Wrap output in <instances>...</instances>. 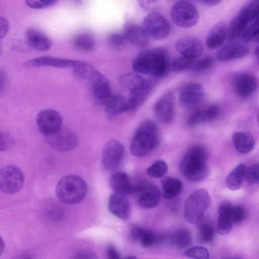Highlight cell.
<instances>
[{"instance_id": "obj_38", "label": "cell", "mask_w": 259, "mask_h": 259, "mask_svg": "<svg viewBox=\"0 0 259 259\" xmlns=\"http://www.w3.org/2000/svg\"><path fill=\"white\" fill-rule=\"evenodd\" d=\"M199 240L203 243L211 242L214 236L213 227L209 224L202 223L199 225L197 230Z\"/></svg>"}, {"instance_id": "obj_1", "label": "cell", "mask_w": 259, "mask_h": 259, "mask_svg": "<svg viewBox=\"0 0 259 259\" xmlns=\"http://www.w3.org/2000/svg\"><path fill=\"white\" fill-rule=\"evenodd\" d=\"M168 51L163 47H156L141 52L133 62V69L137 73L156 78L164 77L169 67Z\"/></svg>"}, {"instance_id": "obj_41", "label": "cell", "mask_w": 259, "mask_h": 259, "mask_svg": "<svg viewBox=\"0 0 259 259\" xmlns=\"http://www.w3.org/2000/svg\"><path fill=\"white\" fill-rule=\"evenodd\" d=\"M108 44L112 47L119 48L125 46L128 43L123 32H114L107 37Z\"/></svg>"}, {"instance_id": "obj_26", "label": "cell", "mask_w": 259, "mask_h": 259, "mask_svg": "<svg viewBox=\"0 0 259 259\" xmlns=\"http://www.w3.org/2000/svg\"><path fill=\"white\" fill-rule=\"evenodd\" d=\"M91 84L94 96L104 104L112 95L110 82L101 73Z\"/></svg>"}, {"instance_id": "obj_46", "label": "cell", "mask_w": 259, "mask_h": 259, "mask_svg": "<svg viewBox=\"0 0 259 259\" xmlns=\"http://www.w3.org/2000/svg\"><path fill=\"white\" fill-rule=\"evenodd\" d=\"M140 7L149 13L157 12L159 9L161 0H137Z\"/></svg>"}, {"instance_id": "obj_52", "label": "cell", "mask_w": 259, "mask_h": 259, "mask_svg": "<svg viewBox=\"0 0 259 259\" xmlns=\"http://www.w3.org/2000/svg\"><path fill=\"white\" fill-rule=\"evenodd\" d=\"M0 37L2 39L7 34L9 29V21L4 17L0 18Z\"/></svg>"}, {"instance_id": "obj_44", "label": "cell", "mask_w": 259, "mask_h": 259, "mask_svg": "<svg viewBox=\"0 0 259 259\" xmlns=\"http://www.w3.org/2000/svg\"><path fill=\"white\" fill-rule=\"evenodd\" d=\"M246 178L249 183L259 185V162L252 164L247 168Z\"/></svg>"}, {"instance_id": "obj_14", "label": "cell", "mask_w": 259, "mask_h": 259, "mask_svg": "<svg viewBox=\"0 0 259 259\" xmlns=\"http://www.w3.org/2000/svg\"><path fill=\"white\" fill-rule=\"evenodd\" d=\"M174 103V95L171 92L165 93L157 100L154 112L159 121L164 123L172 121L175 116Z\"/></svg>"}, {"instance_id": "obj_7", "label": "cell", "mask_w": 259, "mask_h": 259, "mask_svg": "<svg viewBox=\"0 0 259 259\" xmlns=\"http://www.w3.org/2000/svg\"><path fill=\"white\" fill-rule=\"evenodd\" d=\"M142 26L150 39L156 40L165 38L170 31L169 22L157 12L149 13L143 19Z\"/></svg>"}, {"instance_id": "obj_19", "label": "cell", "mask_w": 259, "mask_h": 259, "mask_svg": "<svg viewBox=\"0 0 259 259\" xmlns=\"http://www.w3.org/2000/svg\"><path fill=\"white\" fill-rule=\"evenodd\" d=\"M108 206L110 212L122 220H127L130 215V204L125 195L113 192L108 198Z\"/></svg>"}, {"instance_id": "obj_24", "label": "cell", "mask_w": 259, "mask_h": 259, "mask_svg": "<svg viewBox=\"0 0 259 259\" xmlns=\"http://www.w3.org/2000/svg\"><path fill=\"white\" fill-rule=\"evenodd\" d=\"M104 105L106 115L109 119H112L130 110L128 98L120 95H112Z\"/></svg>"}, {"instance_id": "obj_9", "label": "cell", "mask_w": 259, "mask_h": 259, "mask_svg": "<svg viewBox=\"0 0 259 259\" xmlns=\"http://www.w3.org/2000/svg\"><path fill=\"white\" fill-rule=\"evenodd\" d=\"M45 140L51 147L61 152L74 149L79 142L77 135L67 127H62L56 133L46 136Z\"/></svg>"}, {"instance_id": "obj_30", "label": "cell", "mask_w": 259, "mask_h": 259, "mask_svg": "<svg viewBox=\"0 0 259 259\" xmlns=\"http://www.w3.org/2000/svg\"><path fill=\"white\" fill-rule=\"evenodd\" d=\"M146 81L137 72L125 73L118 78V83L121 88L128 91L130 93L143 86Z\"/></svg>"}, {"instance_id": "obj_31", "label": "cell", "mask_w": 259, "mask_h": 259, "mask_svg": "<svg viewBox=\"0 0 259 259\" xmlns=\"http://www.w3.org/2000/svg\"><path fill=\"white\" fill-rule=\"evenodd\" d=\"M232 139L236 150L240 153L246 154L251 151L254 147V139L248 133H234L232 135Z\"/></svg>"}, {"instance_id": "obj_57", "label": "cell", "mask_w": 259, "mask_h": 259, "mask_svg": "<svg viewBox=\"0 0 259 259\" xmlns=\"http://www.w3.org/2000/svg\"><path fill=\"white\" fill-rule=\"evenodd\" d=\"M255 54L257 57L259 59V46L256 47L255 49Z\"/></svg>"}, {"instance_id": "obj_36", "label": "cell", "mask_w": 259, "mask_h": 259, "mask_svg": "<svg viewBox=\"0 0 259 259\" xmlns=\"http://www.w3.org/2000/svg\"><path fill=\"white\" fill-rule=\"evenodd\" d=\"M73 44L79 50L88 51L94 48L96 40L92 33L89 32H82L77 33L73 37Z\"/></svg>"}, {"instance_id": "obj_10", "label": "cell", "mask_w": 259, "mask_h": 259, "mask_svg": "<svg viewBox=\"0 0 259 259\" xmlns=\"http://www.w3.org/2000/svg\"><path fill=\"white\" fill-rule=\"evenodd\" d=\"M24 184V176L21 170L14 165L3 167L0 171V188L7 194H14L21 190Z\"/></svg>"}, {"instance_id": "obj_53", "label": "cell", "mask_w": 259, "mask_h": 259, "mask_svg": "<svg viewBox=\"0 0 259 259\" xmlns=\"http://www.w3.org/2000/svg\"><path fill=\"white\" fill-rule=\"evenodd\" d=\"M106 255L109 259H120V255L116 249V248L113 245L110 244L106 248Z\"/></svg>"}, {"instance_id": "obj_60", "label": "cell", "mask_w": 259, "mask_h": 259, "mask_svg": "<svg viewBox=\"0 0 259 259\" xmlns=\"http://www.w3.org/2000/svg\"><path fill=\"white\" fill-rule=\"evenodd\" d=\"M258 122H259V116H258Z\"/></svg>"}, {"instance_id": "obj_16", "label": "cell", "mask_w": 259, "mask_h": 259, "mask_svg": "<svg viewBox=\"0 0 259 259\" xmlns=\"http://www.w3.org/2000/svg\"><path fill=\"white\" fill-rule=\"evenodd\" d=\"M231 84L236 93L241 96L249 95L258 88V81L255 76L245 73L234 74Z\"/></svg>"}, {"instance_id": "obj_17", "label": "cell", "mask_w": 259, "mask_h": 259, "mask_svg": "<svg viewBox=\"0 0 259 259\" xmlns=\"http://www.w3.org/2000/svg\"><path fill=\"white\" fill-rule=\"evenodd\" d=\"M137 193H139L138 203L142 207L152 208L156 207L160 201V192L155 186L144 184L137 186Z\"/></svg>"}, {"instance_id": "obj_25", "label": "cell", "mask_w": 259, "mask_h": 259, "mask_svg": "<svg viewBox=\"0 0 259 259\" xmlns=\"http://www.w3.org/2000/svg\"><path fill=\"white\" fill-rule=\"evenodd\" d=\"M249 48L241 44H230L222 48L217 54V58L221 61H227L245 57L249 53Z\"/></svg>"}, {"instance_id": "obj_49", "label": "cell", "mask_w": 259, "mask_h": 259, "mask_svg": "<svg viewBox=\"0 0 259 259\" xmlns=\"http://www.w3.org/2000/svg\"><path fill=\"white\" fill-rule=\"evenodd\" d=\"M58 0H25L26 5L33 9H41L50 7Z\"/></svg>"}, {"instance_id": "obj_2", "label": "cell", "mask_w": 259, "mask_h": 259, "mask_svg": "<svg viewBox=\"0 0 259 259\" xmlns=\"http://www.w3.org/2000/svg\"><path fill=\"white\" fill-rule=\"evenodd\" d=\"M208 153L201 145L190 147L182 157L179 168L182 175L189 181L199 182L209 174L210 169L206 164Z\"/></svg>"}, {"instance_id": "obj_28", "label": "cell", "mask_w": 259, "mask_h": 259, "mask_svg": "<svg viewBox=\"0 0 259 259\" xmlns=\"http://www.w3.org/2000/svg\"><path fill=\"white\" fill-rule=\"evenodd\" d=\"M232 204L229 201L221 203L218 209L217 230L221 235H227L232 229V222L230 218V210Z\"/></svg>"}, {"instance_id": "obj_4", "label": "cell", "mask_w": 259, "mask_h": 259, "mask_svg": "<svg viewBox=\"0 0 259 259\" xmlns=\"http://www.w3.org/2000/svg\"><path fill=\"white\" fill-rule=\"evenodd\" d=\"M88 189L83 179L76 175H68L62 178L56 187V194L59 200L68 204L81 201Z\"/></svg>"}, {"instance_id": "obj_39", "label": "cell", "mask_w": 259, "mask_h": 259, "mask_svg": "<svg viewBox=\"0 0 259 259\" xmlns=\"http://www.w3.org/2000/svg\"><path fill=\"white\" fill-rule=\"evenodd\" d=\"M184 255L189 258L208 259L209 253L207 248L203 246H196L187 249Z\"/></svg>"}, {"instance_id": "obj_8", "label": "cell", "mask_w": 259, "mask_h": 259, "mask_svg": "<svg viewBox=\"0 0 259 259\" xmlns=\"http://www.w3.org/2000/svg\"><path fill=\"white\" fill-rule=\"evenodd\" d=\"M124 147L118 140L112 139L105 145L102 152L101 161L104 168L109 171L117 169L123 159Z\"/></svg>"}, {"instance_id": "obj_55", "label": "cell", "mask_w": 259, "mask_h": 259, "mask_svg": "<svg viewBox=\"0 0 259 259\" xmlns=\"http://www.w3.org/2000/svg\"><path fill=\"white\" fill-rule=\"evenodd\" d=\"M206 6H214L219 4L222 0H197Z\"/></svg>"}, {"instance_id": "obj_47", "label": "cell", "mask_w": 259, "mask_h": 259, "mask_svg": "<svg viewBox=\"0 0 259 259\" xmlns=\"http://www.w3.org/2000/svg\"><path fill=\"white\" fill-rule=\"evenodd\" d=\"M14 143L15 140L10 133L4 131L0 132L1 151H5L9 150L13 147Z\"/></svg>"}, {"instance_id": "obj_23", "label": "cell", "mask_w": 259, "mask_h": 259, "mask_svg": "<svg viewBox=\"0 0 259 259\" xmlns=\"http://www.w3.org/2000/svg\"><path fill=\"white\" fill-rule=\"evenodd\" d=\"M220 114V108L215 105L197 109L188 117L187 123L190 126H194L204 122L214 120L219 117Z\"/></svg>"}, {"instance_id": "obj_27", "label": "cell", "mask_w": 259, "mask_h": 259, "mask_svg": "<svg viewBox=\"0 0 259 259\" xmlns=\"http://www.w3.org/2000/svg\"><path fill=\"white\" fill-rule=\"evenodd\" d=\"M227 26L224 22H220L215 24L207 35V47L210 49H215L222 46L227 38Z\"/></svg>"}, {"instance_id": "obj_11", "label": "cell", "mask_w": 259, "mask_h": 259, "mask_svg": "<svg viewBox=\"0 0 259 259\" xmlns=\"http://www.w3.org/2000/svg\"><path fill=\"white\" fill-rule=\"evenodd\" d=\"M36 122L40 132L46 136L59 131L62 127L63 119L57 111L45 109L38 113Z\"/></svg>"}, {"instance_id": "obj_21", "label": "cell", "mask_w": 259, "mask_h": 259, "mask_svg": "<svg viewBox=\"0 0 259 259\" xmlns=\"http://www.w3.org/2000/svg\"><path fill=\"white\" fill-rule=\"evenodd\" d=\"M109 182L114 192L126 195L137 192V186L132 184L128 175L124 172L113 173L110 176Z\"/></svg>"}, {"instance_id": "obj_40", "label": "cell", "mask_w": 259, "mask_h": 259, "mask_svg": "<svg viewBox=\"0 0 259 259\" xmlns=\"http://www.w3.org/2000/svg\"><path fill=\"white\" fill-rule=\"evenodd\" d=\"M195 59L182 56L175 59L170 64L174 71H180L191 67L194 64Z\"/></svg>"}, {"instance_id": "obj_13", "label": "cell", "mask_w": 259, "mask_h": 259, "mask_svg": "<svg viewBox=\"0 0 259 259\" xmlns=\"http://www.w3.org/2000/svg\"><path fill=\"white\" fill-rule=\"evenodd\" d=\"M256 18L255 10L252 7L245 8L230 22L228 27L227 38L232 41L242 34L247 24Z\"/></svg>"}, {"instance_id": "obj_12", "label": "cell", "mask_w": 259, "mask_h": 259, "mask_svg": "<svg viewBox=\"0 0 259 259\" xmlns=\"http://www.w3.org/2000/svg\"><path fill=\"white\" fill-rule=\"evenodd\" d=\"M204 96L203 87L200 83H190L181 89L179 95V101L185 108L195 109L202 102Z\"/></svg>"}, {"instance_id": "obj_51", "label": "cell", "mask_w": 259, "mask_h": 259, "mask_svg": "<svg viewBox=\"0 0 259 259\" xmlns=\"http://www.w3.org/2000/svg\"><path fill=\"white\" fill-rule=\"evenodd\" d=\"M74 257L75 258H96V256L92 250L82 249L77 251Z\"/></svg>"}, {"instance_id": "obj_22", "label": "cell", "mask_w": 259, "mask_h": 259, "mask_svg": "<svg viewBox=\"0 0 259 259\" xmlns=\"http://www.w3.org/2000/svg\"><path fill=\"white\" fill-rule=\"evenodd\" d=\"M25 37L28 45L36 50L46 51L52 47V42L51 39L38 29H28L25 33Z\"/></svg>"}, {"instance_id": "obj_54", "label": "cell", "mask_w": 259, "mask_h": 259, "mask_svg": "<svg viewBox=\"0 0 259 259\" xmlns=\"http://www.w3.org/2000/svg\"><path fill=\"white\" fill-rule=\"evenodd\" d=\"M7 76L6 73L2 70L0 72V91L2 93L7 85Z\"/></svg>"}, {"instance_id": "obj_48", "label": "cell", "mask_w": 259, "mask_h": 259, "mask_svg": "<svg viewBox=\"0 0 259 259\" xmlns=\"http://www.w3.org/2000/svg\"><path fill=\"white\" fill-rule=\"evenodd\" d=\"M157 237L152 231L146 229L139 243L144 248H149L157 241Z\"/></svg>"}, {"instance_id": "obj_32", "label": "cell", "mask_w": 259, "mask_h": 259, "mask_svg": "<svg viewBox=\"0 0 259 259\" xmlns=\"http://www.w3.org/2000/svg\"><path fill=\"white\" fill-rule=\"evenodd\" d=\"M247 167L243 163L237 165L228 175L226 179L227 187L231 190H238L246 177Z\"/></svg>"}, {"instance_id": "obj_58", "label": "cell", "mask_w": 259, "mask_h": 259, "mask_svg": "<svg viewBox=\"0 0 259 259\" xmlns=\"http://www.w3.org/2000/svg\"><path fill=\"white\" fill-rule=\"evenodd\" d=\"M257 42L259 43V33L257 34V36L254 39Z\"/></svg>"}, {"instance_id": "obj_3", "label": "cell", "mask_w": 259, "mask_h": 259, "mask_svg": "<svg viewBox=\"0 0 259 259\" xmlns=\"http://www.w3.org/2000/svg\"><path fill=\"white\" fill-rule=\"evenodd\" d=\"M159 140L156 124L153 120H146L136 131L130 145L131 152L137 157L145 156L158 146Z\"/></svg>"}, {"instance_id": "obj_29", "label": "cell", "mask_w": 259, "mask_h": 259, "mask_svg": "<svg viewBox=\"0 0 259 259\" xmlns=\"http://www.w3.org/2000/svg\"><path fill=\"white\" fill-rule=\"evenodd\" d=\"M155 84L154 80H147L143 86L130 93L128 98L130 110L136 109L144 102L155 86Z\"/></svg>"}, {"instance_id": "obj_45", "label": "cell", "mask_w": 259, "mask_h": 259, "mask_svg": "<svg viewBox=\"0 0 259 259\" xmlns=\"http://www.w3.org/2000/svg\"><path fill=\"white\" fill-rule=\"evenodd\" d=\"M242 33V37L246 41L254 40L259 33V18Z\"/></svg>"}, {"instance_id": "obj_59", "label": "cell", "mask_w": 259, "mask_h": 259, "mask_svg": "<svg viewBox=\"0 0 259 259\" xmlns=\"http://www.w3.org/2000/svg\"><path fill=\"white\" fill-rule=\"evenodd\" d=\"M137 258L136 256H126L125 257L126 259H128V258Z\"/></svg>"}, {"instance_id": "obj_33", "label": "cell", "mask_w": 259, "mask_h": 259, "mask_svg": "<svg viewBox=\"0 0 259 259\" xmlns=\"http://www.w3.org/2000/svg\"><path fill=\"white\" fill-rule=\"evenodd\" d=\"M163 190V196L167 199L177 197L181 192L183 188L182 182L175 178L166 177L161 180Z\"/></svg>"}, {"instance_id": "obj_43", "label": "cell", "mask_w": 259, "mask_h": 259, "mask_svg": "<svg viewBox=\"0 0 259 259\" xmlns=\"http://www.w3.org/2000/svg\"><path fill=\"white\" fill-rule=\"evenodd\" d=\"M213 64V60L210 57H204L191 67V70L195 73H201L209 69Z\"/></svg>"}, {"instance_id": "obj_42", "label": "cell", "mask_w": 259, "mask_h": 259, "mask_svg": "<svg viewBox=\"0 0 259 259\" xmlns=\"http://www.w3.org/2000/svg\"><path fill=\"white\" fill-rule=\"evenodd\" d=\"M245 211L240 205H232L230 210V218L233 224H239L245 218Z\"/></svg>"}, {"instance_id": "obj_20", "label": "cell", "mask_w": 259, "mask_h": 259, "mask_svg": "<svg viewBox=\"0 0 259 259\" xmlns=\"http://www.w3.org/2000/svg\"><path fill=\"white\" fill-rule=\"evenodd\" d=\"M78 60L65 59L51 56H41L25 62L26 67L51 66L57 68H73Z\"/></svg>"}, {"instance_id": "obj_34", "label": "cell", "mask_w": 259, "mask_h": 259, "mask_svg": "<svg viewBox=\"0 0 259 259\" xmlns=\"http://www.w3.org/2000/svg\"><path fill=\"white\" fill-rule=\"evenodd\" d=\"M74 74L79 78L92 83L101 73L94 66L87 62L78 61L73 68Z\"/></svg>"}, {"instance_id": "obj_6", "label": "cell", "mask_w": 259, "mask_h": 259, "mask_svg": "<svg viewBox=\"0 0 259 259\" xmlns=\"http://www.w3.org/2000/svg\"><path fill=\"white\" fill-rule=\"evenodd\" d=\"M170 15L176 25L185 28L195 25L199 19V13L196 8L186 1L177 2L171 8Z\"/></svg>"}, {"instance_id": "obj_35", "label": "cell", "mask_w": 259, "mask_h": 259, "mask_svg": "<svg viewBox=\"0 0 259 259\" xmlns=\"http://www.w3.org/2000/svg\"><path fill=\"white\" fill-rule=\"evenodd\" d=\"M171 244L179 249L188 247L192 243V237L189 232L183 228L174 231L170 237Z\"/></svg>"}, {"instance_id": "obj_5", "label": "cell", "mask_w": 259, "mask_h": 259, "mask_svg": "<svg viewBox=\"0 0 259 259\" xmlns=\"http://www.w3.org/2000/svg\"><path fill=\"white\" fill-rule=\"evenodd\" d=\"M210 203V197L206 190H196L189 195L186 201L184 211L185 219L191 224L200 223Z\"/></svg>"}, {"instance_id": "obj_18", "label": "cell", "mask_w": 259, "mask_h": 259, "mask_svg": "<svg viewBox=\"0 0 259 259\" xmlns=\"http://www.w3.org/2000/svg\"><path fill=\"white\" fill-rule=\"evenodd\" d=\"M123 32L128 42L138 48L146 47L150 38L142 26L133 22H127L124 25Z\"/></svg>"}, {"instance_id": "obj_50", "label": "cell", "mask_w": 259, "mask_h": 259, "mask_svg": "<svg viewBox=\"0 0 259 259\" xmlns=\"http://www.w3.org/2000/svg\"><path fill=\"white\" fill-rule=\"evenodd\" d=\"M146 228L139 225H133L130 229V237L134 242L139 243Z\"/></svg>"}, {"instance_id": "obj_37", "label": "cell", "mask_w": 259, "mask_h": 259, "mask_svg": "<svg viewBox=\"0 0 259 259\" xmlns=\"http://www.w3.org/2000/svg\"><path fill=\"white\" fill-rule=\"evenodd\" d=\"M168 166L163 160H159L155 161L147 169V173L151 177L160 178L167 172Z\"/></svg>"}, {"instance_id": "obj_56", "label": "cell", "mask_w": 259, "mask_h": 259, "mask_svg": "<svg viewBox=\"0 0 259 259\" xmlns=\"http://www.w3.org/2000/svg\"><path fill=\"white\" fill-rule=\"evenodd\" d=\"M255 9V15H256V18H259V4L257 5V6L254 8Z\"/></svg>"}, {"instance_id": "obj_15", "label": "cell", "mask_w": 259, "mask_h": 259, "mask_svg": "<svg viewBox=\"0 0 259 259\" xmlns=\"http://www.w3.org/2000/svg\"><path fill=\"white\" fill-rule=\"evenodd\" d=\"M176 50L182 56L194 59L199 58L203 52V46L198 38L193 36H183L175 42Z\"/></svg>"}]
</instances>
